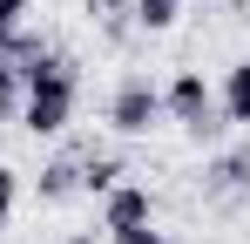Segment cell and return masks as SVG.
<instances>
[{"instance_id":"1","label":"cell","mask_w":250,"mask_h":244,"mask_svg":"<svg viewBox=\"0 0 250 244\" xmlns=\"http://www.w3.org/2000/svg\"><path fill=\"white\" fill-rule=\"evenodd\" d=\"M21 129H34V136H61L68 116H75V95H82V68L68 61V54H34L27 68H21Z\"/></svg>"},{"instance_id":"2","label":"cell","mask_w":250,"mask_h":244,"mask_svg":"<svg viewBox=\"0 0 250 244\" xmlns=\"http://www.w3.org/2000/svg\"><path fill=\"white\" fill-rule=\"evenodd\" d=\"M163 116H169V122H183L196 143L223 136V109H216V95H209V81L196 75V68H183V75L163 88Z\"/></svg>"},{"instance_id":"3","label":"cell","mask_w":250,"mask_h":244,"mask_svg":"<svg viewBox=\"0 0 250 244\" xmlns=\"http://www.w3.org/2000/svg\"><path fill=\"white\" fill-rule=\"evenodd\" d=\"M163 116V88L149 75H122L115 81V95H108V129L115 136H149Z\"/></svg>"},{"instance_id":"4","label":"cell","mask_w":250,"mask_h":244,"mask_svg":"<svg viewBox=\"0 0 250 244\" xmlns=\"http://www.w3.org/2000/svg\"><path fill=\"white\" fill-rule=\"evenodd\" d=\"M149 217H156V203H149V190H135V183H115V190L102 197V231H108V238L149 231Z\"/></svg>"},{"instance_id":"5","label":"cell","mask_w":250,"mask_h":244,"mask_svg":"<svg viewBox=\"0 0 250 244\" xmlns=\"http://www.w3.org/2000/svg\"><path fill=\"white\" fill-rule=\"evenodd\" d=\"M34 190H41L47 203L75 197V190H82V156H54V163H41V176H34Z\"/></svg>"},{"instance_id":"6","label":"cell","mask_w":250,"mask_h":244,"mask_svg":"<svg viewBox=\"0 0 250 244\" xmlns=\"http://www.w3.org/2000/svg\"><path fill=\"white\" fill-rule=\"evenodd\" d=\"M209 183L230 190V197H244L250 190V143H237V149H223V156L209 163Z\"/></svg>"},{"instance_id":"7","label":"cell","mask_w":250,"mask_h":244,"mask_svg":"<svg viewBox=\"0 0 250 244\" xmlns=\"http://www.w3.org/2000/svg\"><path fill=\"white\" fill-rule=\"evenodd\" d=\"M216 109H223V122H250V61H237V68L223 75V95H216Z\"/></svg>"},{"instance_id":"8","label":"cell","mask_w":250,"mask_h":244,"mask_svg":"<svg viewBox=\"0 0 250 244\" xmlns=\"http://www.w3.org/2000/svg\"><path fill=\"white\" fill-rule=\"evenodd\" d=\"M115 183H122V156H95V149H88L82 156V190L88 197H108Z\"/></svg>"},{"instance_id":"9","label":"cell","mask_w":250,"mask_h":244,"mask_svg":"<svg viewBox=\"0 0 250 244\" xmlns=\"http://www.w3.org/2000/svg\"><path fill=\"white\" fill-rule=\"evenodd\" d=\"M34 54H47L41 34H27V27H0V61H7V68H27Z\"/></svg>"},{"instance_id":"10","label":"cell","mask_w":250,"mask_h":244,"mask_svg":"<svg viewBox=\"0 0 250 244\" xmlns=\"http://www.w3.org/2000/svg\"><path fill=\"white\" fill-rule=\"evenodd\" d=\"M128 7H135V21H142L149 34H163L169 21H176V7H183V0H128Z\"/></svg>"},{"instance_id":"11","label":"cell","mask_w":250,"mask_h":244,"mask_svg":"<svg viewBox=\"0 0 250 244\" xmlns=\"http://www.w3.org/2000/svg\"><path fill=\"white\" fill-rule=\"evenodd\" d=\"M21 95H27V88H21V68L0 61V122H21Z\"/></svg>"},{"instance_id":"12","label":"cell","mask_w":250,"mask_h":244,"mask_svg":"<svg viewBox=\"0 0 250 244\" xmlns=\"http://www.w3.org/2000/svg\"><path fill=\"white\" fill-rule=\"evenodd\" d=\"M88 14H95L102 27H122V21L135 14V7H128V0H88Z\"/></svg>"},{"instance_id":"13","label":"cell","mask_w":250,"mask_h":244,"mask_svg":"<svg viewBox=\"0 0 250 244\" xmlns=\"http://www.w3.org/2000/svg\"><path fill=\"white\" fill-rule=\"evenodd\" d=\"M14 183H21V176H14V170H7V163H0V224H7V217H14Z\"/></svg>"},{"instance_id":"14","label":"cell","mask_w":250,"mask_h":244,"mask_svg":"<svg viewBox=\"0 0 250 244\" xmlns=\"http://www.w3.org/2000/svg\"><path fill=\"white\" fill-rule=\"evenodd\" d=\"M34 0H0V27H21V14H27Z\"/></svg>"},{"instance_id":"15","label":"cell","mask_w":250,"mask_h":244,"mask_svg":"<svg viewBox=\"0 0 250 244\" xmlns=\"http://www.w3.org/2000/svg\"><path fill=\"white\" fill-rule=\"evenodd\" d=\"M115 244H169L163 231H128V238H115Z\"/></svg>"},{"instance_id":"16","label":"cell","mask_w":250,"mask_h":244,"mask_svg":"<svg viewBox=\"0 0 250 244\" xmlns=\"http://www.w3.org/2000/svg\"><path fill=\"white\" fill-rule=\"evenodd\" d=\"M68 244H95V231H75V238H68Z\"/></svg>"}]
</instances>
